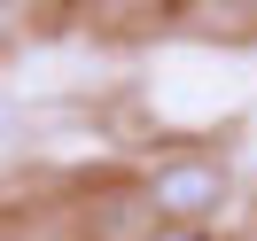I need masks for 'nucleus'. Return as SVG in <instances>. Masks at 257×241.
Here are the masks:
<instances>
[{"instance_id":"f257e3e1","label":"nucleus","mask_w":257,"mask_h":241,"mask_svg":"<svg viewBox=\"0 0 257 241\" xmlns=\"http://www.w3.org/2000/svg\"><path fill=\"white\" fill-rule=\"evenodd\" d=\"M226 187H234V171H226V156H156V171H148V210H156L164 225H203V218H218V202H226Z\"/></svg>"},{"instance_id":"f03ea898","label":"nucleus","mask_w":257,"mask_h":241,"mask_svg":"<svg viewBox=\"0 0 257 241\" xmlns=\"http://www.w3.org/2000/svg\"><path fill=\"white\" fill-rule=\"evenodd\" d=\"M148 241H218V233H210V225H156Z\"/></svg>"}]
</instances>
